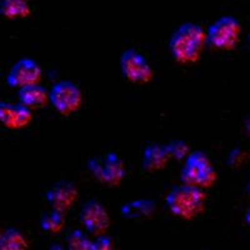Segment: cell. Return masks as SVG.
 Returning <instances> with one entry per match:
<instances>
[{"label": "cell", "mask_w": 250, "mask_h": 250, "mask_svg": "<svg viewBox=\"0 0 250 250\" xmlns=\"http://www.w3.org/2000/svg\"><path fill=\"white\" fill-rule=\"evenodd\" d=\"M65 225V216L62 211L51 209L50 211H46L40 218V228L44 231L50 234H57L62 231V229Z\"/></svg>", "instance_id": "obj_17"}, {"label": "cell", "mask_w": 250, "mask_h": 250, "mask_svg": "<svg viewBox=\"0 0 250 250\" xmlns=\"http://www.w3.org/2000/svg\"><path fill=\"white\" fill-rule=\"evenodd\" d=\"M244 129H245V131H247L248 135H249V137H250V115L247 118V119H245Z\"/></svg>", "instance_id": "obj_21"}, {"label": "cell", "mask_w": 250, "mask_h": 250, "mask_svg": "<svg viewBox=\"0 0 250 250\" xmlns=\"http://www.w3.org/2000/svg\"><path fill=\"white\" fill-rule=\"evenodd\" d=\"M170 160L165 144H150L143 151V169L146 171H156L165 168Z\"/></svg>", "instance_id": "obj_12"}, {"label": "cell", "mask_w": 250, "mask_h": 250, "mask_svg": "<svg viewBox=\"0 0 250 250\" xmlns=\"http://www.w3.org/2000/svg\"><path fill=\"white\" fill-rule=\"evenodd\" d=\"M19 102L30 109H40L49 102V91L39 83L25 85L18 90Z\"/></svg>", "instance_id": "obj_13"}, {"label": "cell", "mask_w": 250, "mask_h": 250, "mask_svg": "<svg viewBox=\"0 0 250 250\" xmlns=\"http://www.w3.org/2000/svg\"><path fill=\"white\" fill-rule=\"evenodd\" d=\"M80 223L85 230L94 236L103 235L110 227V216L104 205L98 200H88L83 205L79 213Z\"/></svg>", "instance_id": "obj_8"}, {"label": "cell", "mask_w": 250, "mask_h": 250, "mask_svg": "<svg viewBox=\"0 0 250 250\" xmlns=\"http://www.w3.org/2000/svg\"><path fill=\"white\" fill-rule=\"evenodd\" d=\"M165 146H167V150L170 155V159L174 158L176 160H183L187 158L188 154L190 153L189 146L184 140H171L168 144H165Z\"/></svg>", "instance_id": "obj_19"}, {"label": "cell", "mask_w": 250, "mask_h": 250, "mask_svg": "<svg viewBox=\"0 0 250 250\" xmlns=\"http://www.w3.org/2000/svg\"><path fill=\"white\" fill-rule=\"evenodd\" d=\"M28 247L24 234L15 228H9L0 234V250H24Z\"/></svg>", "instance_id": "obj_16"}, {"label": "cell", "mask_w": 250, "mask_h": 250, "mask_svg": "<svg viewBox=\"0 0 250 250\" xmlns=\"http://www.w3.org/2000/svg\"><path fill=\"white\" fill-rule=\"evenodd\" d=\"M245 191H247L248 194H249L250 195V182L248 183V185H247V188H245Z\"/></svg>", "instance_id": "obj_23"}, {"label": "cell", "mask_w": 250, "mask_h": 250, "mask_svg": "<svg viewBox=\"0 0 250 250\" xmlns=\"http://www.w3.org/2000/svg\"><path fill=\"white\" fill-rule=\"evenodd\" d=\"M31 13L29 0H0V15L5 19H23Z\"/></svg>", "instance_id": "obj_14"}, {"label": "cell", "mask_w": 250, "mask_h": 250, "mask_svg": "<svg viewBox=\"0 0 250 250\" xmlns=\"http://www.w3.org/2000/svg\"><path fill=\"white\" fill-rule=\"evenodd\" d=\"M77 187L69 180H60L51 185L45 193V200L51 209L65 214L78 200Z\"/></svg>", "instance_id": "obj_10"}, {"label": "cell", "mask_w": 250, "mask_h": 250, "mask_svg": "<svg viewBox=\"0 0 250 250\" xmlns=\"http://www.w3.org/2000/svg\"><path fill=\"white\" fill-rule=\"evenodd\" d=\"M49 102L58 113L68 117L82 106V90L70 80H60L55 83L49 91Z\"/></svg>", "instance_id": "obj_5"}, {"label": "cell", "mask_w": 250, "mask_h": 250, "mask_svg": "<svg viewBox=\"0 0 250 250\" xmlns=\"http://www.w3.org/2000/svg\"><path fill=\"white\" fill-rule=\"evenodd\" d=\"M42 78V68L34 59L23 58L18 60L6 75V84L10 88H23L25 85L39 83Z\"/></svg>", "instance_id": "obj_9"}, {"label": "cell", "mask_w": 250, "mask_h": 250, "mask_svg": "<svg viewBox=\"0 0 250 250\" xmlns=\"http://www.w3.org/2000/svg\"><path fill=\"white\" fill-rule=\"evenodd\" d=\"M33 120L31 109L21 103L0 100V123L8 129H23Z\"/></svg>", "instance_id": "obj_11"}, {"label": "cell", "mask_w": 250, "mask_h": 250, "mask_svg": "<svg viewBox=\"0 0 250 250\" xmlns=\"http://www.w3.org/2000/svg\"><path fill=\"white\" fill-rule=\"evenodd\" d=\"M244 220H245V223H247V225H248V227L250 228V207L248 208V209H247V211H245Z\"/></svg>", "instance_id": "obj_22"}, {"label": "cell", "mask_w": 250, "mask_h": 250, "mask_svg": "<svg viewBox=\"0 0 250 250\" xmlns=\"http://www.w3.org/2000/svg\"><path fill=\"white\" fill-rule=\"evenodd\" d=\"M111 239L105 234L95 236V240H93V250H109L111 249Z\"/></svg>", "instance_id": "obj_20"}, {"label": "cell", "mask_w": 250, "mask_h": 250, "mask_svg": "<svg viewBox=\"0 0 250 250\" xmlns=\"http://www.w3.org/2000/svg\"><path fill=\"white\" fill-rule=\"evenodd\" d=\"M155 210V203L149 199H138L134 202L124 204L122 208V213L125 218L140 219L150 216Z\"/></svg>", "instance_id": "obj_15"}, {"label": "cell", "mask_w": 250, "mask_h": 250, "mask_svg": "<svg viewBox=\"0 0 250 250\" xmlns=\"http://www.w3.org/2000/svg\"><path fill=\"white\" fill-rule=\"evenodd\" d=\"M120 70L125 79L135 84H146L154 78L153 68L144 55L135 49H126L120 57Z\"/></svg>", "instance_id": "obj_7"}, {"label": "cell", "mask_w": 250, "mask_h": 250, "mask_svg": "<svg viewBox=\"0 0 250 250\" xmlns=\"http://www.w3.org/2000/svg\"><path fill=\"white\" fill-rule=\"evenodd\" d=\"M207 42L204 29L195 23H183L169 40V50L174 60L190 64L199 60Z\"/></svg>", "instance_id": "obj_1"}, {"label": "cell", "mask_w": 250, "mask_h": 250, "mask_svg": "<svg viewBox=\"0 0 250 250\" xmlns=\"http://www.w3.org/2000/svg\"><path fill=\"white\" fill-rule=\"evenodd\" d=\"M66 245L71 250H93V240L80 229H75L66 236Z\"/></svg>", "instance_id": "obj_18"}, {"label": "cell", "mask_w": 250, "mask_h": 250, "mask_svg": "<svg viewBox=\"0 0 250 250\" xmlns=\"http://www.w3.org/2000/svg\"><path fill=\"white\" fill-rule=\"evenodd\" d=\"M0 234H1V231H0Z\"/></svg>", "instance_id": "obj_24"}, {"label": "cell", "mask_w": 250, "mask_h": 250, "mask_svg": "<svg viewBox=\"0 0 250 250\" xmlns=\"http://www.w3.org/2000/svg\"><path fill=\"white\" fill-rule=\"evenodd\" d=\"M88 168L99 182L109 187L119 185L126 173L124 163L117 153H108L103 158L89 159Z\"/></svg>", "instance_id": "obj_6"}, {"label": "cell", "mask_w": 250, "mask_h": 250, "mask_svg": "<svg viewBox=\"0 0 250 250\" xmlns=\"http://www.w3.org/2000/svg\"><path fill=\"white\" fill-rule=\"evenodd\" d=\"M165 203L171 214L180 219L191 220L204 213L207 194L202 188L182 183V185H176L169 191Z\"/></svg>", "instance_id": "obj_2"}, {"label": "cell", "mask_w": 250, "mask_h": 250, "mask_svg": "<svg viewBox=\"0 0 250 250\" xmlns=\"http://www.w3.org/2000/svg\"><path fill=\"white\" fill-rule=\"evenodd\" d=\"M242 34V25L231 15L219 18L209 26L207 40L214 48L220 50H233L239 43Z\"/></svg>", "instance_id": "obj_4"}, {"label": "cell", "mask_w": 250, "mask_h": 250, "mask_svg": "<svg viewBox=\"0 0 250 250\" xmlns=\"http://www.w3.org/2000/svg\"><path fill=\"white\" fill-rule=\"evenodd\" d=\"M218 179L215 168L204 151H193L185 158V163L180 171V180L184 184L208 189Z\"/></svg>", "instance_id": "obj_3"}]
</instances>
